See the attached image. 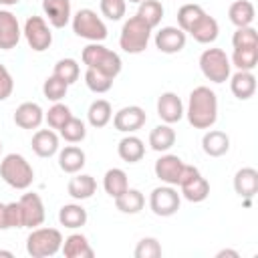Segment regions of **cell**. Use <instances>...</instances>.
Returning <instances> with one entry per match:
<instances>
[{"mask_svg":"<svg viewBox=\"0 0 258 258\" xmlns=\"http://www.w3.org/2000/svg\"><path fill=\"white\" fill-rule=\"evenodd\" d=\"M125 2H135V4H139V2H143V0H125Z\"/></svg>","mask_w":258,"mask_h":258,"instance_id":"obj_51","label":"cell"},{"mask_svg":"<svg viewBox=\"0 0 258 258\" xmlns=\"http://www.w3.org/2000/svg\"><path fill=\"white\" fill-rule=\"evenodd\" d=\"M71 26H73V32L79 38H85L89 42H103L109 34L107 24L103 22V18L91 8L77 10L71 18Z\"/></svg>","mask_w":258,"mask_h":258,"instance_id":"obj_6","label":"cell"},{"mask_svg":"<svg viewBox=\"0 0 258 258\" xmlns=\"http://www.w3.org/2000/svg\"><path fill=\"white\" fill-rule=\"evenodd\" d=\"M73 117L71 113V107L64 105V103H52V107H48V111L44 113V121L48 123L50 129H60L69 119Z\"/></svg>","mask_w":258,"mask_h":258,"instance_id":"obj_41","label":"cell"},{"mask_svg":"<svg viewBox=\"0 0 258 258\" xmlns=\"http://www.w3.org/2000/svg\"><path fill=\"white\" fill-rule=\"evenodd\" d=\"M67 191L73 200L77 202H83V200H89L93 198V194L97 191V181L93 175L89 173H73V177L69 179V185H67Z\"/></svg>","mask_w":258,"mask_h":258,"instance_id":"obj_22","label":"cell"},{"mask_svg":"<svg viewBox=\"0 0 258 258\" xmlns=\"http://www.w3.org/2000/svg\"><path fill=\"white\" fill-rule=\"evenodd\" d=\"M0 177L14 189H28L34 181V169L20 153H8L0 161Z\"/></svg>","mask_w":258,"mask_h":258,"instance_id":"obj_3","label":"cell"},{"mask_svg":"<svg viewBox=\"0 0 258 258\" xmlns=\"http://www.w3.org/2000/svg\"><path fill=\"white\" fill-rule=\"evenodd\" d=\"M14 91V79L10 71L0 62V101H6Z\"/></svg>","mask_w":258,"mask_h":258,"instance_id":"obj_45","label":"cell"},{"mask_svg":"<svg viewBox=\"0 0 258 258\" xmlns=\"http://www.w3.org/2000/svg\"><path fill=\"white\" fill-rule=\"evenodd\" d=\"M232 46L234 48H248L258 46V32L254 26H240L232 34Z\"/></svg>","mask_w":258,"mask_h":258,"instance_id":"obj_43","label":"cell"},{"mask_svg":"<svg viewBox=\"0 0 258 258\" xmlns=\"http://www.w3.org/2000/svg\"><path fill=\"white\" fill-rule=\"evenodd\" d=\"M228 18L230 22L240 28V26H252L254 18H256V10H254V4L250 0H236L230 4L228 8Z\"/></svg>","mask_w":258,"mask_h":258,"instance_id":"obj_28","label":"cell"},{"mask_svg":"<svg viewBox=\"0 0 258 258\" xmlns=\"http://www.w3.org/2000/svg\"><path fill=\"white\" fill-rule=\"evenodd\" d=\"M60 252L64 254V258H93L95 256V250H93L89 238L81 232H75V234L67 236L62 240Z\"/></svg>","mask_w":258,"mask_h":258,"instance_id":"obj_20","label":"cell"},{"mask_svg":"<svg viewBox=\"0 0 258 258\" xmlns=\"http://www.w3.org/2000/svg\"><path fill=\"white\" fill-rule=\"evenodd\" d=\"M202 149L210 157H222L230 151V137L220 129H208L202 137Z\"/></svg>","mask_w":258,"mask_h":258,"instance_id":"obj_23","label":"cell"},{"mask_svg":"<svg viewBox=\"0 0 258 258\" xmlns=\"http://www.w3.org/2000/svg\"><path fill=\"white\" fill-rule=\"evenodd\" d=\"M185 40H187V34L179 26H163L155 32V38H153L155 48L163 54L181 52L185 46Z\"/></svg>","mask_w":258,"mask_h":258,"instance_id":"obj_12","label":"cell"},{"mask_svg":"<svg viewBox=\"0 0 258 258\" xmlns=\"http://www.w3.org/2000/svg\"><path fill=\"white\" fill-rule=\"evenodd\" d=\"M183 161L181 157L173 155V153H163L155 165H153V171H155V177L161 181V183H167V185H177L179 183V175H181V169H183Z\"/></svg>","mask_w":258,"mask_h":258,"instance_id":"obj_13","label":"cell"},{"mask_svg":"<svg viewBox=\"0 0 258 258\" xmlns=\"http://www.w3.org/2000/svg\"><path fill=\"white\" fill-rule=\"evenodd\" d=\"M87 163V155L81 147H77L75 143L58 149V167L64 171V173H79Z\"/></svg>","mask_w":258,"mask_h":258,"instance_id":"obj_21","label":"cell"},{"mask_svg":"<svg viewBox=\"0 0 258 258\" xmlns=\"http://www.w3.org/2000/svg\"><path fill=\"white\" fill-rule=\"evenodd\" d=\"M20 204V210H22V228H38L42 226L44 218H46V212H44V204H42V198L34 191H28V194H22V198L18 200Z\"/></svg>","mask_w":258,"mask_h":258,"instance_id":"obj_10","label":"cell"},{"mask_svg":"<svg viewBox=\"0 0 258 258\" xmlns=\"http://www.w3.org/2000/svg\"><path fill=\"white\" fill-rule=\"evenodd\" d=\"M187 34H191V38L196 40V42H200V44H212L216 38H218V34H220V24H218V20L214 18V16H210L208 12L202 16V20L187 32Z\"/></svg>","mask_w":258,"mask_h":258,"instance_id":"obj_27","label":"cell"},{"mask_svg":"<svg viewBox=\"0 0 258 258\" xmlns=\"http://www.w3.org/2000/svg\"><path fill=\"white\" fill-rule=\"evenodd\" d=\"M2 147H4V145H2V141H0V155H2Z\"/></svg>","mask_w":258,"mask_h":258,"instance_id":"obj_52","label":"cell"},{"mask_svg":"<svg viewBox=\"0 0 258 258\" xmlns=\"http://www.w3.org/2000/svg\"><path fill=\"white\" fill-rule=\"evenodd\" d=\"M62 234L56 228H32L26 236V252L32 258H50L62 248Z\"/></svg>","mask_w":258,"mask_h":258,"instance_id":"obj_4","label":"cell"},{"mask_svg":"<svg viewBox=\"0 0 258 258\" xmlns=\"http://www.w3.org/2000/svg\"><path fill=\"white\" fill-rule=\"evenodd\" d=\"M161 254H163L161 244H159V240L153 238V236L141 238V240L137 242L135 250H133V256H135V258H159Z\"/></svg>","mask_w":258,"mask_h":258,"instance_id":"obj_42","label":"cell"},{"mask_svg":"<svg viewBox=\"0 0 258 258\" xmlns=\"http://www.w3.org/2000/svg\"><path fill=\"white\" fill-rule=\"evenodd\" d=\"M111 119H113V107H111L109 101H105V99H95V101L89 105V109H87V121H89L91 127L101 129V127H105Z\"/></svg>","mask_w":258,"mask_h":258,"instance_id":"obj_31","label":"cell"},{"mask_svg":"<svg viewBox=\"0 0 258 258\" xmlns=\"http://www.w3.org/2000/svg\"><path fill=\"white\" fill-rule=\"evenodd\" d=\"M99 8H101V14L107 18V20H121L127 12V2L125 0H101L99 2Z\"/></svg>","mask_w":258,"mask_h":258,"instance_id":"obj_44","label":"cell"},{"mask_svg":"<svg viewBox=\"0 0 258 258\" xmlns=\"http://www.w3.org/2000/svg\"><path fill=\"white\" fill-rule=\"evenodd\" d=\"M58 135L67 141V143H81L85 137H87V125L85 121L77 119L75 115L58 129Z\"/></svg>","mask_w":258,"mask_h":258,"instance_id":"obj_38","label":"cell"},{"mask_svg":"<svg viewBox=\"0 0 258 258\" xmlns=\"http://www.w3.org/2000/svg\"><path fill=\"white\" fill-rule=\"evenodd\" d=\"M127 187H129V177H127V173L121 167H111V169L105 171V175H103V189L107 191V196H111L115 200Z\"/></svg>","mask_w":258,"mask_h":258,"instance_id":"obj_32","label":"cell"},{"mask_svg":"<svg viewBox=\"0 0 258 258\" xmlns=\"http://www.w3.org/2000/svg\"><path fill=\"white\" fill-rule=\"evenodd\" d=\"M0 256H6V258H12L14 254H12V252H8V250H0Z\"/></svg>","mask_w":258,"mask_h":258,"instance_id":"obj_50","label":"cell"},{"mask_svg":"<svg viewBox=\"0 0 258 258\" xmlns=\"http://www.w3.org/2000/svg\"><path fill=\"white\" fill-rule=\"evenodd\" d=\"M234 191L240 198H254L258 191V171L254 167H242L234 175Z\"/></svg>","mask_w":258,"mask_h":258,"instance_id":"obj_26","label":"cell"},{"mask_svg":"<svg viewBox=\"0 0 258 258\" xmlns=\"http://www.w3.org/2000/svg\"><path fill=\"white\" fill-rule=\"evenodd\" d=\"M179 194L183 200H187L191 204H200L210 196V181L202 173H198V175L189 177L187 181L179 183Z\"/></svg>","mask_w":258,"mask_h":258,"instance_id":"obj_24","label":"cell"},{"mask_svg":"<svg viewBox=\"0 0 258 258\" xmlns=\"http://www.w3.org/2000/svg\"><path fill=\"white\" fill-rule=\"evenodd\" d=\"M117 153H119V157H121L125 163H137V161H141L143 155H145V143H143V139H139L137 135L127 133V135L119 141Z\"/></svg>","mask_w":258,"mask_h":258,"instance_id":"obj_25","label":"cell"},{"mask_svg":"<svg viewBox=\"0 0 258 258\" xmlns=\"http://www.w3.org/2000/svg\"><path fill=\"white\" fill-rule=\"evenodd\" d=\"M20 36L22 28L18 18L10 10L0 8V50H12L20 42Z\"/></svg>","mask_w":258,"mask_h":258,"instance_id":"obj_15","label":"cell"},{"mask_svg":"<svg viewBox=\"0 0 258 258\" xmlns=\"http://www.w3.org/2000/svg\"><path fill=\"white\" fill-rule=\"evenodd\" d=\"M198 64H200L202 75H204L208 81L216 83V85L226 83V81L230 79V75H232L230 56L226 54V50L216 48V46H214V48H206V50L200 54Z\"/></svg>","mask_w":258,"mask_h":258,"instance_id":"obj_7","label":"cell"},{"mask_svg":"<svg viewBox=\"0 0 258 258\" xmlns=\"http://www.w3.org/2000/svg\"><path fill=\"white\" fill-rule=\"evenodd\" d=\"M151 26L145 24L137 14L129 16L123 26H121V34H119V46L127 52V54H139L147 48L149 40H151Z\"/></svg>","mask_w":258,"mask_h":258,"instance_id":"obj_5","label":"cell"},{"mask_svg":"<svg viewBox=\"0 0 258 258\" xmlns=\"http://www.w3.org/2000/svg\"><path fill=\"white\" fill-rule=\"evenodd\" d=\"M87 210L81 204H64L58 210V224L69 228V230H77L83 228L87 224Z\"/></svg>","mask_w":258,"mask_h":258,"instance_id":"obj_30","label":"cell"},{"mask_svg":"<svg viewBox=\"0 0 258 258\" xmlns=\"http://www.w3.org/2000/svg\"><path fill=\"white\" fill-rule=\"evenodd\" d=\"M0 6H2V0H0Z\"/></svg>","mask_w":258,"mask_h":258,"instance_id":"obj_53","label":"cell"},{"mask_svg":"<svg viewBox=\"0 0 258 258\" xmlns=\"http://www.w3.org/2000/svg\"><path fill=\"white\" fill-rule=\"evenodd\" d=\"M145 109L139 105H127L113 115V127L121 133H135L145 125Z\"/></svg>","mask_w":258,"mask_h":258,"instance_id":"obj_11","label":"cell"},{"mask_svg":"<svg viewBox=\"0 0 258 258\" xmlns=\"http://www.w3.org/2000/svg\"><path fill=\"white\" fill-rule=\"evenodd\" d=\"M52 75L58 77L60 81H64L67 85H73L81 77V67L75 58H60V60H56V64L52 69Z\"/></svg>","mask_w":258,"mask_h":258,"instance_id":"obj_37","label":"cell"},{"mask_svg":"<svg viewBox=\"0 0 258 258\" xmlns=\"http://www.w3.org/2000/svg\"><path fill=\"white\" fill-rule=\"evenodd\" d=\"M179 206H181V194H177L175 185L163 183V185L151 189V194H149V208L159 218H169V216L177 214Z\"/></svg>","mask_w":258,"mask_h":258,"instance_id":"obj_9","label":"cell"},{"mask_svg":"<svg viewBox=\"0 0 258 258\" xmlns=\"http://www.w3.org/2000/svg\"><path fill=\"white\" fill-rule=\"evenodd\" d=\"M230 91L236 99L240 101H248L250 97H254L256 93V77L252 71H236L234 75H230Z\"/></svg>","mask_w":258,"mask_h":258,"instance_id":"obj_19","label":"cell"},{"mask_svg":"<svg viewBox=\"0 0 258 258\" xmlns=\"http://www.w3.org/2000/svg\"><path fill=\"white\" fill-rule=\"evenodd\" d=\"M232 67L238 71H254L258 64V46H248V48H234L230 56Z\"/></svg>","mask_w":258,"mask_h":258,"instance_id":"obj_36","label":"cell"},{"mask_svg":"<svg viewBox=\"0 0 258 258\" xmlns=\"http://www.w3.org/2000/svg\"><path fill=\"white\" fill-rule=\"evenodd\" d=\"M163 12L165 10H163V4L159 0H143V2H139V8H137V16L145 24H149L151 28H155V26L161 24Z\"/></svg>","mask_w":258,"mask_h":258,"instance_id":"obj_35","label":"cell"},{"mask_svg":"<svg viewBox=\"0 0 258 258\" xmlns=\"http://www.w3.org/2000/svg\"><path fill=\"white\" fill-rule=\"evenodd\" d=\"M44 121V111L38 103L34 101H26V103H20L14 111V123L20 127V129H38Z\"/></svg>","mask_w":258,"mask_h":258,"instance_id":"obj_17","label":"cell"},{"mask_svg":"<svg viewBox=\"0 0 258 258\" xmlns=\"http://www.w3.org/2000/svg\"><path fill=\"white\" fill-rule=\"evenodd\" d=\"M173 145H175V131H173L171 125L161 123V125H157V127L151 129V133H149V147H151L153 151L165 153V151H169Z\"/></svg>","mask_w":258,"mask_h":258,"instance_id":"obj_29","label":"cell"},{"mask_svg":"<svg viewBox=\"0 0 258 258\" xmlns=\"http://www.w3.org/2000/svg\"><path fill=\"white\" fill-rule=\"evenodd\" d=\"M183 115L194 129H212L218 121V95L206 85L196 87L189 93Z\"/></svg>","mask_w":258,"mask_h":258,"instance_id":"obj_1","label":"cell"},{"mask_svg":"<svg viewBox=\"0 0 258 258\" xmlns=\"http://www.w3.org/2000/svg\"><path fill=\"white\" fill-rule=\"evenodd\" d=\"M30 145L38 157H52L60 149L58 135L54 133V129H36L30 139Z\"/></svg>","mask_w":258,"mask_h":258,"instance_id":"obj_18","label":"cell"},{"mask_svg":"<svg viewBox=\"0 0 258 258\" xmlns=\"http://www.w3.org/2000/svg\"><path fill=\"white\" fill-rule=\"evenodd\" d=\"M224 256H232V258H240V254H238L236 250H230V248H224V250H220V252L216 254V258H224Z\"/></svg>","mask_w":258,"mask_h":258,"instance_id":"obj_48","label":"cell"},{"mask_svg":"<svg viewBox=\"0 0 258 258\" xmlns=\"http://www.w3.org/2000/svg\"><path fill=\"white\" fill-rule=\"evenodd\" d=\"M81 58L87 64V69H95L99 73H105L111 79H115L121 73V69H123L121 56L115 50H111L105 44H101V42H89L83 48Z\"/></svg>","mask_w":258,"mask_h":258,"instance_id":"obj_2","label":"cell"},{"mask_svg":"<svg viewBox=\"0 0 258 258\" xmlns=\"http://www.w3.org/2000/svg\"><path fill=\"white\" fill-rule=\"evenodd\" d=\"M20 0H2V6H16Z\"/></svg>","mask_w":258,"mask_h":258,"instance_id":"obj_49","label":"cell"},{"mask_svg":"<svg viewBox=\"0 0 258 258\" xmlns=\"http://www.w3.org/2000/svg\"><path fill=\"white\" fill-rule=\"evenodd\" d=\"M67 91H69V85H67L64 81H60L58 77H54V75L46 77L44 83H42V95H44L50 103L62 101V99L67 97Z\"/></svg>","mask_w":258,"mask_h":258,"instance_id":"obj_40","label":"cell"},{"mask_svg":"<svg viewBox=\"0 0 258 258\" xmlns=\"http://www.w3.org/2000/svg\"><path fill=\"white\" fill-rule=\"evenodd\" d=\"M0 230H8V218H6V204L0 202Z\"/></svg>","mask_w":258,"mask_h":258,"instance_id":"obj_47","label":"cell"},{"mask_svg":"<svg viewBox=\"0 0 258 258\" xmlns=\"http://www.w3.org/2000/svg\"><path fill=\"white\" fill-rule=\"evenodd\" d=\"M42 12L52 28H64L73 18L71 0H42Z\"/></svg>","mask_w":258,"mask_h":258,"instance_id":"obj_16","label":"cell"},{"mask_svg":"<svg viewBox=\"0 0 258 258\" xmlns=\"http://www.w3.org/2000/svg\"><path fill=\"white\" fill-rule=\"evenodd\" d=\"M183 113H185V107H183V101L177 97V93L165 91V93L159 95V99H157V115H159V119L163 123L173 125V123L183 119Z\"/></svg>","mask_w":258,"mask_h":258,"instance_id":"obj_14","label":"cell"},{"mask_svg":"<svg viewBox=\"0 0 258 258\" xmlns=\"http://www.w3.org/2000/svg\"><path fill=\"white\" fill-rule=\"evenodd\" d=\"M6 218H8V230L10 228H22V210L18 202L6 204Z\"/></svg>","mask_w":258,"mask_h":258,"instance_id":"obj_46","label":"cell"},{"mask_svg":"<svg viewBox=\"0 0 258 258\" xmlns=\"http://www.w3.org/2000/svg\"><path fill=\"white\" fill-rule=\"evenodd\" d=\"M143 206H145V196L135 187H127L121 196L115 198V208L123 214H139Z\"/></svg>","mask_w":258,"mask_h":258,"instance_id":"obj_33","label":"cell"},{"mask_svg":"<svg viewBox=\"0 0 258 258\" xmlns=\"http://www.w3.org/2000/svg\"><path fill=\"white\" fill-rule=\"evenodd\" d=\"M113 81H115V79H111L109 75L99 73V71H95V69H87V71H85V85H87L89 91H93V93H97V95L107 93V91L113 87Z\"/></svg>","mask_w":258,"mask_h":258,"instance_id":"obj_39","label":"cell"},{"mask_svg":"<svg viewBox=\"0 0 258 258\" xmlns=\"http://www.w3.org/2000/svg\"><path fill=\"white\" fill-rule=\"evenodd\" d=\"M22 36L26 38V44L34 52H44L52 44V30L46 18L42 16H28L24 26H22Z\"/></svg>","mask_w":258,"mask_h":258,"instance_id":"obj_8","label":"cell"},{"mask_svg":"<svg viewBox=\"0 0 258 258\" xmlns=\"http://www.w3.org/2000/svg\"><path fill=\"white\" fill-rule=\"evenodd\" d=\"M204 14H206V10H204L200 4L187 2V4L179 6V10H177V26L187 34V32L202 20Z\"/></svg>","mask_w":258,"mask_h":258,"instance_id":"obj_34","label":"cell"}]
</instances>
